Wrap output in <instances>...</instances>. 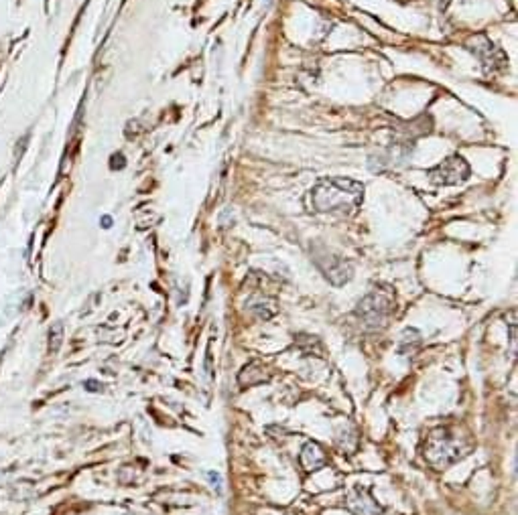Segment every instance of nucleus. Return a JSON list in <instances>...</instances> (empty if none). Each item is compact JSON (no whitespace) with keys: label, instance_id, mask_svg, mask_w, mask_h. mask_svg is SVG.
I'll return each instance as SVG.
<instances>
[{"label":"nucleus","instance_id":"8","mask_svg":"<svg viewBox=\"0 0 518 515\" xmlns=\"http://www.w3.org/2000/svg\"><path fill=\"white\" fill-rule=\"evenodd\" d=\"M271 380V373L258 364V362H252V364L244 365L240 375H238V382L240 386L248 388V386H258V384H267Z\"/></svg>","mask_w":518,"mask_h":515},{"label":"nucleus","instance_id":"9","mask_svg":"<svg viewBox=\"0 0 518 515\" xmlns=\"http://www.w3.org/2000/svg\"><path fill=\"white\" fill-rule=\"evenodd\" d=\"M61 335H63V327L57 323V325L51 329V333H49V349H51V353H57V351H60Z\"/></svg>","mask_w":518,"mask_h":515},{"label":"nucleus","instance_id":"2","mask_svg":"<svg viewBox=\"0 0 518 515\" xmlns=\"http://www.w3.org/2000/svg\"><path fill=\"white\" fill-rule=\"evenodd\" d=\"M465 455L459 440L447 430V428H437L429 434L425 447H423V456L427 458V462H431L437 469L449 467L456 460H459L461 456Z\"/></svg>","mask_w":518,"mask_h":515},{"label":"nucleus","instance_id":"3","mask_svg":"<svg viewBox=\"0 0 518 515\" xmlns=\"http://www.w3.org/2000/svg\"><path fill=\"white\" fill-rule=\"evenodd\" d=\"M393 303L386 299V297H382V294H376V292H372V294H368L362 303L358 304V317L364 321L366 327H370V329H380V327H384V323H386V319L391 317V312H393Z\"/></svg>","mask_w":518,"mask_h":515},{"label":"nucleus","instance_id":"11","mask_svg":"<svg viewBox=\"0 0 518 515\" xmlns=\"http://www.w3.org/2000/svg\"><path fill=\"white\" fill-rule=\"evenodd\" d=\"M86 386H91V388H88V390H91V392H96V390H100V388H102V386L98 388V384H96V382H88Z\"/></svg>","mask_w":518,"mask_h":515},{"label":"nucleus","instance_id":"1","mask_svg":"<svg viewBox=\"0 0 518 515\" xmlns=\"http://www.w3.org/2000/svg\"><path fill=\"white\" fill-rule=\"evenodd\" d=\"M364 199V185L343 177L319 181L309 191V205L319 213H354Z\"/></svg>","mask_w":518,"mask_h":515},{"label":"nucleus","instance_id":"6","mask_svg":"<svg viewBox=\"0 0 518 515\" xmlns=\"http://www.w3.org/2000/svg\"><path fill=\"white\" fill-rule=\"evenodd\" d=\"M317 264H319V268L323 270L325 278H328L332 284L341 286V284H346V282L352 278V268H350V264L343 262L341 258H328V264H323V262H317Z\"/></svg>","mask_w":518,"mask_h":515},{"label":"nucleus","instance_id":"10","mask_svg":"<svg viewBox=\"0 0 518 515\" xmlns=\"http://www.w3.org/2000/svg\"><path fill=\"white\" fill-rule=\"evenodd\" d=\"M208 479H210L212 483H215V489H217V491H222V477H220L217 473H208Z\"/></svg>","mask_w":518,"mask_h":515},{"label":"nucleus","instance_id":"5","mask_svg":"<svg viewBox=\"0 0 518 515\" xmlns=\"http://www.w3.org/2000/svg\"><path fill=\"white\" fill-rule=\"evenodd\" d=\"M348 507L356 515H380L382 507L376 503V499L372 497L370 489L364 487H356L350 495H348Z\"/></svg>","mask_w":518,"mask_h":515},{"label":"nucleus","instance_id":"4","mask_svg":"<svg viewBox=\"0 0 518 515\" xmlns=\"http://www.w3.org/2000/svg\"><path fill=\"white\" fill-rule=\"evenodd\" d=\"M470 175V165L461 158V156H449L447 160H443L439 167L429 171L431 181L441 182V185H457L463 182Z\"/></svg>","mask_w":518,"mask_h":515},{"label":"nucleus","instance_id":"7","mask_svg":"<svg viewBox=\"0 0 518 515\" xmlns=\"http://www.w3.org/2000/svg\"><path fill=\"white\" fill-rule=\"evenodd\" d=\"M301 465L307 471H317L321 467L328 465V455L323 453V449L317 442H305L303 451H301Z\"/></svg>","mask_w":518,"mask_h":515}]
</instances>
